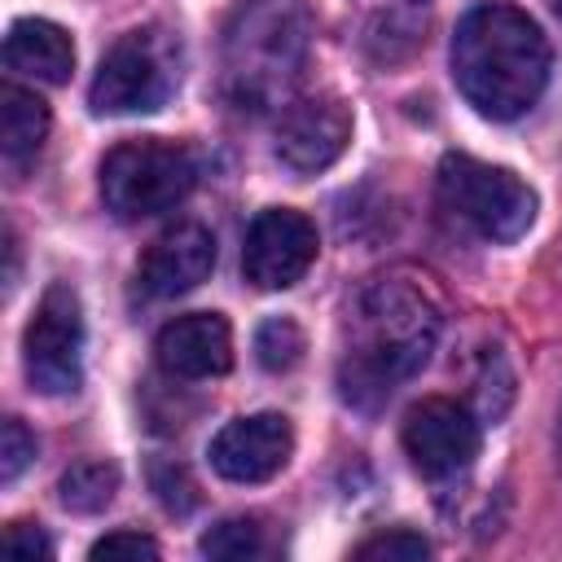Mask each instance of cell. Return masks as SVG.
<instances>
[{
    "label": "cell",
    "instance_id": "1",
    "mask_svg": "<svg viewBox=\"0 0 562 562\" xmlns=\"http://www.w3.org/2000/svg\"><path fill=\"white\" fill-rule=\"evenodd\" d=\"M439 338V303L408 277L369 281L342 329L338 386L356 408H378L404 378H413Z\"/></svg>",
    "mask_w": 562,
    "mask_h": 562
},
{
    "label": "cell",
    "instance_id": "2",
    "mask_svg": "<svg viewBox=\"0 0 562 562\" xmlns=\"http://www.w3.org/2000/svg\"><path fill=\"white\" fill-rule=\"evenodd\" d=\"M452 79L483 119H518L549 83V40L522 9L479 4L457 22Z\"/></svg>",
    "mask_w": 562,
    "mask_h": 562
},
{
    "label": "cell",
    "instance_id": "3",
    "mask_svg": "<svg viewBox=\"0 0 562 562\" xmlns=\"http://www.w3.org/2000/svg\"><path fill=\"white\" fill-rule=\"evenodd\" d=\"M307 53L303 0H241L224 31V83L241 110L285 101Z\"/></svg>",
    "mask_w": 562,
    "mask_h": 562
},
{
    "label": "cell",
    "instance_id": "4",
    "mask_svg": "<svg viewBox=\"0 0 562 562\" xmlns=\"http://www.w3.org/2000/svg\"><path fill=\"white\" fill-rule=\"evenodd\" d=\"M439 206L487 241H518L536 220V193L505 167L448 154L435 176Z\"/></svg>",
    "mask_w": 562,
    "mask_h": 562
},
{
    "label": "cell",
    "instance_id": "5",
    "mask_svg": "<svg viewBox=\"0 0 562 562\" xmlns=\"http://www.w3.org/2000/svg\"><path fill=\"white\" fill-rule=\"evenodd\" d=\"M198 162L184 145L140 136L123 140L101 158V198L119 220H145L189 198Z\"/></svg>",
    "mask_w": 562,
    "mask_h": 562
},
{
    "label": "cell",
    "instance_id": "6",
    "mask_svg": "<svg viewBox=\"0 0 562 562\" xmlns=\"http://www.w3.org/2000/svg\"><path fill=\"white\" fill-rule=\"evenodd\" d=\"M180 83V44L171 31L145 26L114 40L101 57L88 101L97 114H149L158 110Z\"/></svg>",
    "mask_w": 562,
    "mask_h": 562
},
{
    "label": "cell",
    "instance_id": "7",
    "mask_svg": "<svg viewBox=\"0 0 562 562\" xmlns=\"http://www.w3.org/2000/svg\"><path fill=\"white\" fill-rule=\"evenodd\" d=\"M22 364L40 395H70L83 382V307L70 285H48L22 334Z\"/></svg>",
    "mask_w": 562,
    "mask_h": 562
},
{
    "label": "cell",
    "instance_id": "8",
    "mask_svg": "<svg viewBox=\"0 0 562 562\" xmlns=\"http://www.w3.org/2000/svg\"><path fill=\"white\" fill-rule=\"evenodd\" d=\"M316 224L294 206H268L250 220L241 246V272L259 290H290L316 263Z\"/></svg>",
    "mask_w": 562,
    "mask_h": 562
},
{
    "label": "cell",
    "instance_id": "9",
    "mask_svg": "<svg viewBox=\"0 0 562 562\" xmlns=\"http://www.w3.org/2000/svg\"><path fill=\"white\" fill-rule=\"evenodd\" d=\"M400 439L426 479H457L479 457V417L457 400L430 395L404 413Z\"/></svg>",
    "mask_w": 562,
    "mask_h": 562
},
{
    "label": "cell",
    "instance_id": "10",
    "mask_svg": "<svg viewBox=\"0 0 562 562\" xmlns=\"http://www.w3.org/2000/svg\"><path fill=\"white\" fill-rule=\"evenodd\" d=\"M351 140V110L321 92V97H299L281 110L277 123V158L281 167H290L294 176H312L325 171L329 162L342 158Z\"/></svg>",
    "mask_w": 562,
    "mask_h": 562
},
{
    "label": "cell",
    "instance_id": "11",
    "mask_svg": "<svg viewBox=\"0 0 562 562\" xmlns=\"http://www.w3.org/2000/svg\"><path fill=\"white\" fill-rule=\"evenodd\" d=\"M294 452V426L281 413H250L211 439V465L228 483H268Z\"/></svg>",
    "mask_w": 562,
    "mask_h": 562
},
{
    "label": "cell",
    "instance_id": "12",
    "mask_svg": "<svg viewBox=\"0 0 562 562\" xmlns=\"http://www.w3.org/2000/svg\"><path fill=\"white\" fill-rule=\"evenodd\" d=\"M215 268V237L206 224H171L167 233H158L136 268V285L145 299H176L198 290Z\"/></svg>",
    "mask_w": 562,
    "mask_h": 562
},
{
    "label": "cell",
    "instance_id": "13",
    "mask_svg": "<svg viewBox=\"0 0 562 562\" xmlns=\"http://www.w3.org/2000/svg\"><path fill=\"white\" fill-rule=\"evenodd\" d=\"M154 351L162 373L171 378H184V382L220 378L233 364V329L220 312H189L162 325Z\"/></svg>",
    "mask_w": 562,
    "mask_h": 562
},
{
    "label": "cell",
    "instance_id": "14",
    "mask_svg": "<svg viewBox=\"0 0 562 562\" xmlns=\"http://www.w3.org/2000/svg\"><path fill=\"white\" fill-rule=\"evenodd\" d=\"M4 66L40 83H66L75 70V44L48 18H18L4 35Z\"/></svg>",
    "mask_w": 562,
    "mask_h": 562
},
{
    "label": "cell",
    "instance_id": "15",
    "mask_svg": "<svg viewBox=\"0 0 562 562\" xmlns=\"http://www.w3.org/2000/svg\"><path fill=\"white\" fill-rule=\"evenodd\" d=\"M44 136H48V105L31 88L4 83L0 88V149H4V162L13 171H22L40 154Z\"/></svg>",
    "mask_w": 562,
    "mask_h": 562
},
{
    "label": "cell",
    "instance_id": "16",
    "mask_svg": "<svg viewBox=\"0 0 562 562\" xmlns=\"http://www.w3.org/2000/svg\"><path fill=\"white\" fill-rule=\"evenodd\" d=\"M57 492H61V505H66V509H75V514H97V509H105V505L114 501V492H119V465L105 461V457L79 461V465H70V470L61 474Z\"/></svg>",
    "mask_w": 562,
    "mask_h": 562
},
{
    "label": "cell",
    "instance_id": "17",
    "mask_svg": "<svg viewBox=\"0 0 562 562\" xmlns=\"http://www.w3.org/2000/svg\"><path fill=\"white\" fill-rule=\"evenodd\" d=\"M470 395H474V417L479 422H501L509 400H514V373L505 364L501 351H483L479 373L470 378Z\"/></svg>",
    "mask_w": 562,
    "mask_h": 562
},
{
    "label": "cell",
    "instance_id": "18",
    "mask_svg": "<svg viewBox=\"0 0 562 562\" xmlns=\"http://www.w3.org/2000/svg\"><path fill=\"white\" fill-rule=\"evenodd\" d=\"M202 553L220 562H255L268 553V536L255 518H224L202 536Z\"/></svg>",
    "mask_w": 562,
    "mask_h": 562
},
{
    "label": "cell",
    "instance_id": "19",
    "mask_svg": "<svg viewBox=\"0 0 562 562\" xmlns=\"http://www.w3.org/2000/svg\"><path fill=\"white\" fill-rule=\"evenodd\" d=\"M303 351H307V338L290 316H268L255 334V356L268 373H290L303 360Z\"/></svg>",
    "mask_w": 562,
    "mask_h": 562
},
{
    "label": "cell",
    "instance_id": "20",
    "mask_svg": "<svg viewBox=\"0 0 562 562\" xmlns=\"http://www.w3.org/2000/svg\"><path fill=\"white\" fill-rule=\"evenodd\" d=\"M426 553H430V544L408 527L378 531L364 544H356V558H364V562H422Z\"/></svg>",
    "mask_w": 562,
    "mask_h": 562
},
{
    "label": "cell",
    "instance_id": "21",
    "mask_svg": "<svg viewBox=\"0 0 562 562\" xmlns=\"http://www.w3.org/2000/svg\"><path fill=\"white\" fill-rule=\"evenodd\" d=\"M35 457V439L31 430L18 422V417H4V430H0V479L13 483Z\"/></svg>",
    "mask_w": 562,
    "mask_h": 562
},
{
    "label": "cell",
    "instance_id": "22",
    "mask_svg": "<svg viewBox=\"0 0 562 562\" xmlns=\"http://www.w3.org/2000/svg\"><path fill=\"white\" fill-rule=\"evenodd\" d=\"M140 562V558H158V544L140 531H110L92 544V562Z\"/></svg>",
    "mask_w": 562,
    "mask_h": 562
},
{
    "label": "cell",
    "instance_id": "23",
    "mask_svg": "<svg viewBox=\"0 0 562 562\" xmlns=\"http://www.w3.org/2000/svg\"><path fill=\"white\" fill-rule=\"evenodd\" d=\"M154 487H158L162 505H167V509H176V514L193 509V501H198L189 470H184V465H176V461H167V465H154Z\"/></svg>",
    "mask_w": 562,
    "mask_h": 562
},
{
    "label": "cell",
    "instance_id": "24",
    "mask_svg": "<svg viewBox=\"0 0 562 562\" xmlns=\"http://www.w3.org/2000/svg\"><path fill=\"white\" fill-rule=\"evenodd\" d=\"M4 553L9 558H22V562H35V558H53V544L40 527L31 522H9L4 527Z\"/></svg>",
    "mask_w": 562,
    "mask_h": 562
},
{
    "label": "cell",
    "instance_id": "25",
    "mask_svg": "<svg viewBox=\"0 0 562 562\" xmlns=\"http://www.w3.org/2000/svg\"><path fill=\"white\" fill-rule=\"evenodd\" d=\"M549 9L558 13V22H562V0H549Z\"/></svg>",
    "mask_w": 562,
    "mask_h": 562
}]
</instances>
